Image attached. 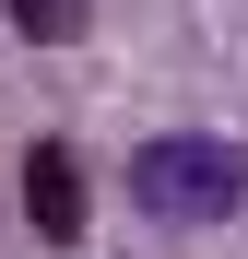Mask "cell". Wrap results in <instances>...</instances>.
Wrapping results in <instances>:
<instances>
[{
    "label": "cell",
    "instance_id": "obj_1",
    "mask_svg": "<svg viewBox=\"0 0 248 259\" xmlns=\"http://www.w3.org/2000/svg\"><path fill=\"white\" fill-rule=\"evenodd\" d=\"M236 189H248V153L236 142H201V130L130 153V200H154L165 224H213V212H236Z\"/></svg>",
    "mask_w": 248,
    "mask_h": 259
},
{
    "label": "cell",
    "instance_id": "obj_2",
    "mask_svg": "<svg viewBox=\"0 0 248 259\" xmlns=\"http://www.w3.org/2000/svg\"><path fill=\"white\" fill-rule=\"evenodd\" d=\"M24 212H36V236H83V165H71V142H36L24 153Z\"/></svg>",
    "mask_w": 248,
    "mask_h": 259
},
{
    "label": "cell",
    "instance_id": "obj_3",
    "mask_svg": "<svg viewBox=\"0 0 248 259\" xmlns=\"http://www.w3.org/2000/svg\"><path fill=\"white\" fill-rule=\"evenodd\" d=\"M12 35H36V48H71V35H83V0H12Z\"/></svg>",
    "mask_w": 248,
    "mask_h": 259
}]
</instances>
